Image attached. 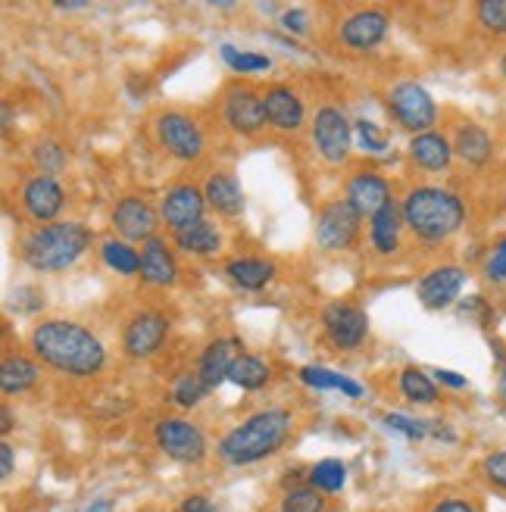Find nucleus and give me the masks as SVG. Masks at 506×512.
Here are the masks:
<instances>
[{"instance_id": "412c9836", "label": "nucleus", "mask_w": 506, "mask_h": 512, "mask_svg": "<svg viewBox=\"0 0 506 512\" xmlns=\"http://www.w3.org/2000/svg\"><path fill=\"white\" fill-rule=\"evenodd\" d=\"M410 160L425 172H444L453 160V141L438 132L413 135L410 141Z\"/></svg>"}, {"instance_id": "2eb2a0df", "label": "nucleus", "mask_w": 506, "mask_h": 512, "mask_svg": "<svg viewBox=\"0 0 506 512\" xmlns=\"http://www.w3.org/2000/svg\"><path fill=\"white\" fill-rule=\"evenodd\" d=\"M204 203H207L204 191H197L194 185H179V188L166 191L160 216L172 232H182V228L204 219Z\"/></svg>"}, {"instance_id": "dca6fc26", "label": "nucleus", "mask_w": 506, "mask_h": 512, "mask_svg": "<svg viewBox=\"0 0 506 512\" xmlns=\"http://www.w3.org/2000/svg\"><path fill=\"white\" fill-rule=\"evenodd\" d=\"M113 228L129 241H150L157 228V213L141 197H125L113 210Z\"/></svg>"}, {"instance_id": "423d86ee", "label": "nucleus", "mask_w": 506, "mask_h": 512, "mask_svg": "<svg viewBox=\"0 0 506 512\" xmlns=\"http://www.w3.org/2000/svg\"><path fill=\"white\" fill-rule=\"evenodd\" d=\"M157 141L172 153L175 160H182V163L200 160V153H204V132H200V125L188 113H182V110L160 113V119H157Z\"/></svg>"}, {"instance_id": "a18cd8bd", "label": "nucleus", "mask_w": 506, "mask_h": 512, "mask_svg": "<svg viewBox=\"0 0 506 512\" xmlns=\"http://www.w3.org/2000/svg\"><path fill=\"white\" fill-rule=\"evenodd\" d=\"M432 512H478L469 500H441Z\"/></svg>"}, {"instance_id": "c9c22d12", "label": "nucleus", "mask_w": 506, "mask_h": 512, "mask_svg": "<svg viewBox=\"0 0 506 512\" xmlns=\"http://www.w3.org/2000/svg\"><path fill=\"white\" fill-rule=\"evenodd\" d=\"M35 166L41 169V175H50V172H60L63 166H66V150L60 147V144H54V141H41L38 147H35Z\"/></svg>"}, {"instance_id": "72a5a7b5", "label": "nucleus", "mask_w": 506, "mask_h": 512, "mask_svg": "<svg viewBox=\"0 0 506 512\" xmlns=\"http://www.w3.org/2000/svg\"><path fill=\"white\" fill-rule=\"evenodd\" d=\"M475 19L485 32L506 35V0H482L475 7Z\"/></svg>"}, {"instance_id": "4c0bfd02", "label": "nucleus", "mask_w": 506, "mask_h": 512, "mask_svg": "<svg viewBox=\"0 0 506 512\" xmlns=\"http://www.w3.org/2000/svg\"><path fill=\"white\" fill-rule=\"evenodd\" d=\"M207 394L210 391H207V384L200 381V375H185L179 384H175V403L179 406H197Z\"/></svg>"}, {"instance_id": "9d476101", "label": "nucleus", "mask_w": 506, "mask_h": 512, "mask_svg": "<svg viewBox=\"0 0 506 512\" xmlns=\"http://www.w3.org/2000/svg\"><path fill=\"white\" fill-rule=\"evenodd\" d=\"M157 444L166 456L179 459V463H200L207 453L204 431L185 419H163L157 425Z\"/></svg>"}, {"instance_id": "8fccbe9b", "label": "nucleus", "mask_w": 506, "mask_h": 512, "mask_svg": "<svg viewBox=\"0 0 506 512\" xmlns=\"http://www.w3.org/2000/svg\"><path fill=\"white\" fill-rule=\"evenodd\" d=\"M497 397L506 403V369L500 372V378H497Z\"/></svg>"}, {"instance_id": "0eeeda50", "label": "nucleus", "mask_w": 506, "mask_h": 512, "mask_svg": "<svg viewBox=\"0 0 506 512\" xmlns=\"http://www.w3.org/2000/svg\"><path fill=\"white\" fill-rule=\"evenodd\" d=\"M360 235V213L350 200L325 203L316 219V241L322 250H347Z\"/></svg>"}, {"instance_id": "09e8293b", "label": "nucleus", "mask_w": 506, "mask_h": 512, "mask_svg": "<svg viewBox=\"0 0 506 512\" xmlns=\"http://www.w3.org/2000/svg\"><path fill=\"white\" fill-rule=\"evenodd\" d=\"M88 512H113V503L110 500H97V503L88 506Z\"/></svg>"}, {"instance_id": "6ab92c4d", "label": "nucleus", "mask_w": 506, "mask_h": 512, "mask_svg": "<svg viewBox=\"0 0 506 512\" xmlns=\"http://www.w3.org/2000/svg\"><path fill=\"white\" fill-rule=\"evenodd\" d=\"M238 356L241 353H238L235 338H219L204 350V356H200V363H197V375H200V381L207 384V391L219 388V384L229 378Z\"/></svg>"}, {"instance_id": "f3484780", "label": "nucleus", "mask_w": 506, "mask_h": 512, "mask_svg": "<svg viewBox=\"0 0 506 512\" xmlns=\"http://www.w3.org/2000/svg\"><path fill=\"white\" fill-rule=\"evenodd\" d=\"M388 35V16L382 10H357L341 25V41L350 50H372Z\"/></svg>"}, {"instance_id": "cd10ccee", "label": "nucleus", "mask_w": 506, "mask_h": 512, "mask_svg": "<svg viewBox=\"0 0 506 512\" xmlns=\"http://www.w3.org/2000/svg\"><path fill=\"white\" fill-rule=\"evenodd\" d=\"M38 381V366L25 356H7L4 366H0V388L4 394H22L29 391Z\"/></svg>"}, {"instance_id": "6e6552de", "label": "nucleus", "mask_w": 506, "mask_h": 512, "mask_svg": "<svg viewBox=\"0 0 506 512\" xmlns=\"http://www.w3.org/2000/svg\"><path fill=\"white\" fill-rule=\"evenodd\" d=\"M322 328L338 350H357L369 335V319L353 303H328L322 310Z\"/></svg>"}, {"instance_id": "4468645a", "label": "nucleus", "mask_w": 506, "mask_h": 512, "mask_svg": "<svg viewBox=\"0 0 506 512\" xmlns=\"http://www.w3.org/2000/svg\"><path fill=\"white\" fill-rule=\"evenodd\" d=\"M22 207L35 222L54 219L63 210V188L54 175H32L29 182L22 185Z\"/></svg>"}, {"instance_id": "58836bf2", "label": "nucleus", "mask_w": 506, "mask_h": 512, "mask_svg": "<svg viewBox=\"0 0 506 512\" xmlns=\"http://www.w3.org/2000/svg\"><path fill=\"white\" fill-rule=\"evenodd\" d=\"M353 132H357V141H360V147H366V150H372V153H382L385 147H388V138H385V132L378 128L375 122H366V119H360L357 125H353Z\"/></svg>"}, {"instance_id": "393cba45", "label": "nucleus", "mask_w": 506, "mask_h": 512, "mask_svg": "<svg viewBox=\"0 0 506 512\" xmlns=\"http://www.w3.org/2000/svg\"><path fill=\"white\" fill-rule=\"evenodd\" d=\"M225 272H229L235 285L247 291H260L275 278V266L269 260H260V256H238V260L225 263Z\"/></svg>"}, {"instance_id": "ea45409f", "label": "nucleus", "mask_w": 506, "mask_h": 512, "mask_svg": "<svg viewBox=\"0 0 506 512\" xmlns=\"http://www.w3.org/2000/svg\"><path fill=\"white\" fill-rule=\"evenodd\" d=\"M385 425L400 431V434H407L410 441H422L425 434H428V425L422 419H413V416H403V413H388L385 416Z\"/></svg>"}, {"instance_id": "1a4fd4ad", "label": "nucleus", "mask_w": 506, "mask_h": 512, "mask_svg": "<svg viewBox=\"0 0 506 512\" xmlns=\"http://www.w3.org/2000/svg\"><path fill=\"white\" fill-rule=\"evenodd\" d=\"M313 141H316V150L328 163H344L350 157V147H353V128H350L347 116L338 107L316 110Z\"/></svg>"}, {"instance_id": "7c9ffc66", "label": "nucleus", "mask_w": 506, "mask_h": 512, "mask_svg": "<svg viewBox=\"0 0 506 512\" xmlns=\"http://www.w3.org/2000/svg\"><path fill=\"white\" fill-rule=\"evenodd\" d=\"M229 378L238 384V388L257 391V388H263V384L269 381V366H266V360H260V356L241 353L238 360H235V366H232V372H229Z\"/></svg>"}, {"instance_id": "f03ea898", "label": "nucleus", "mask_w": 506, "mask_h": 512, "mask_svg": "<svg viewBox=\"0 0 506 512\" xmlns=\"http://www.w3.org/2000/svg\"><path fill=\"white\" fill-rule=\"evenodd\" d=\"M288 431H291L288 409L269 406V409H260V413L247 416L241 425H235L229 434H225L219 441V453L225 463H232V466L260 463V459L272 456L285 444Z\"/></svg>"}, {"instance_id": "e433bc0d", "label": "nucleus", "mask_w": 506, "mask_h": 512, "mask_svg": "<svg viewBox=\"0 0 506 512\" xmlns=\"http://www.w3.org/2000/svg\"><path fill=\"white\" fill-rule=\"evenodd\" d=\"M222 60L229 63L232 69H238V72H263V69H269V57H263V54H244V50H235L229 44L222 47Z\"/></svg>"}, {"instance_id": "39448f33", "label": "nucleus", "mask_w": 506, "mask_h": 512, "mask_svg": "<svg viewBox=\"0 0 506 512\" xmlns=\"http://www.w3.org/2000/svg\"><path fill=\"white\" fill-rule=\"evenodd\" d=\"M388 107H391L394 119L400 122V128H407V132H413V135L432 132V125L438 119V107H435L432 94L416 82L394 85L388 91Z\"/></svg>"}, {"instance_id": "a878e982", "label": "nucleus", "mask_w": 506, "mask_h": 512, "mask_svg": "<svg viewBox=\"0 0 506 512\" xmlns=\"http://www.w3.org/2000/svg\"><path fill=\"white\" fill-rule=\"evenodd\" d=\"M400 225H403V216H400V210L394 207V203H388L385 210H378L369 219V241H372V247L382 256L397 250V244H400Z\"/></svg>"}, {"instance_id": "473e14b6", "label": "nucleus", "mask_w": 506, "mask_h": 512, "mask_svg": "<svg viewBox=\"0 0 506 512\" xmlns=\"http://www.w3.org/2000/svg\"><path fill=\"white\" fill-rule=\"evenodd\" d=\"M100 256H104V263L122 275H135L141 272V256L122 241H104V247H100Z\"/></svg>"}, {"instance_id": "ddd939ff", "label": "nucleus", "mask_w": 506, "mask_h": 512, "mask_svg": "<svg viewBox=\"0 0 506 512\" xmlns=\"http://www.w3.org/2000/svg\"><path fill=\"white\" fill-rule=\"evenodd\" d=\"M466 285V272L460 266H438L419 281V300L425 310H444L460 297Z\"/></svg>"}, {"instance_id": "c85d7f7f", "label": "nucleus", "mask_w": 506, "mask_h": 512, "mask_svg": "<svg viewBox=\"0 0 506 512\" xmlns=\"http://www.w3.org/2000/svg\"><path fill=\"white\" fill-rule=\"evenodd\" d=\"M300 381L307 384V388H316V391H344L347 397H363V388L353 378L335 375V372L319 369V366H303Z\"/></svg>"}, {"instance_id": "603ef678", "label": "nucleus", "mask_w": 506, "mask_h": 512, "mask_svg": "<svg viewBox=\"0 0 506 512\" xmlns=\"http://www.w3.org/2000/svg\"><path fill=\"white\" fill-rule=\"evenodd\" d=\"M497 66H500V75H503V79H506V50H503V54H500V63H497Z\"/></svg>"}, {"instance_id": "5701e85b", "label": "nucleus", "mask_w": 506, "mask_h": 512, "mask_svg": "<svg viewBox=\"0 0 506 512\" xmlns=\"http://www.w3.org/2000/svg\"><path fill=\"white\" fill-rule=\"evenodd\" d=\"M204 197H207L210 207L225 219H235L244 210V194H241V185L235 182V175H225V172L210 175Z\"/></svg>"}, {"instance_id": "7ed1b4c3", "label": "nucleus", "mask_w": 506, "mask_h": 512, "mask_svg": "<svg viewBox=\"0 0 506 512\" xmlns=\"http://www.w3.org/2000/svg\"><path fill=\"white\" fill-rule=\"evenodd\" d=\"M400 216H403V225H407L413 235H419L422 241H444L463 228L466 207L453 191L422 185L407 194V200H403V207H400Z\"/></svg>"}, {"instance_id": "79ce46f5", "label": "nucleus", "mask_w": 506, "mask_h": 512, "mask_svg": "<svg viewBox=\"0 0 506 512\" xmlns=\"http://www.w3.org/2000/svg\"><path fill=\"white\" fill-rule=\"evenodd\" d=\"M482 472L491 484H497V488L506 491V450H497L491 453L485 463H482Z\"/></svg>"}, {"instance_id": "de8ad7c7", "label": "nucleus", "mask_w": 506, "mask_h": 512, "mask_svg": "<svg viewBox=\"0 0 506 512\" xmlns=\"http://www.w3.org/2000/svg\"><path fill=\"white\" fill-rule=\"evenodd\" d=\"M10 472H13V450L10 444H0V475L10 478Z\"/></svg>"}, {"instance_id": "9b49d317", "label": "nucleus", "mask_w": 506, "mask_h": 512, "mask_svg": "<svg viewBox=\"0 0 506 512\" xmlns=\"http://www.w3.org/2000/svg\"><path fill=\"white\" fill-rule=\"evenodd\" d=\"M222 116L229 122L232 132L238 135H257L266 125V110H263V97L250 88H232L225 94Z\"/></svg>"}, {"instance_id": "c03bdc74", "label": "nucleus", "mask_w": 506, "mask_h": 512, "mask_svg": "<svg viewBox=\"0 0 506 512\" xmlns=\"http://www.w3.org/2000/svg\"><path fill=\"white\" fill-rule=\"evenodd\" d=\"M282 22H285V29H288V32H300V35L307 32V16H303L300 10H288Z\"/></svg>"}, {"instance_id": "b1692460", "label": "nucleus", "mask_w": 506, "mask_h": 512, "mask_svg": "<svg viewBox=\"0 0 506 512\" xmlns=\"http://www.w3.org/2000/svg\"><path fill=\"white\" fill-rule=\"evenodd\" d=\"M453 150H457V157L469 166H485L494 153V141L491 135L485 132L482 125H460L457 128V138H453Z\"/></svg>"}, {"instance_id": "49530a36", "label": "nucleus", "mask_w": 506, "mask_h": 512, "mask_svg": "<svg viewBox=\"0 0 506 512\" xmlns=\"http://www.w3.org/2000/svg\"><path fill=\"white\" fill-rule=\"evenodd\" d=\"M435 381L438 384H447V388H466V378L457 375V372H447V369H438L435 372Z\"/></svg>"}, {"instance_id": "a19ab883", "label": "nucleus", "mask_w": 506, "mask_h": 512, "mask_svg": "<svg viewBox=\"0 0 506 512\" xmlns=\"http://www.w3.org/2000/svg\"><path fill=\"white\" fill-rule=\"evenodd\" d=\"M485 275L494 281V285H506V238L488 253V260H485Z\"/></svg>"}, {"instance_id": "20e7f679", "label": "nucleus", "mask_w": 506, "mask_h": 512, "mask_svg": "<svg viewBox=\"0 0 506 512\" xmlns=\"http://www.w3.org/2000/svg\"><path fill=\"white\" fill-rule=\"evenodd\" d=\"M91 232L79 222H50L22 241V260L38 272L69 269L88 250Z\"/></svg>"}, {"instance_id": "4be33fe9", "label": "nucleus", "mask_w": 506, "mask_h": 512, "mask_svg": "<svg viewBox=\"0 0 506 512\" xmlns=\"http://www.w3.org/2000/svg\"><path fill=\"white\" fill-rule=\"evenodd\" d=\"M141 278L147 285H172L179 278V266H175V256L169 253L166 241L150 238L141 250Z\"/></svg>"}, {"instance_id": "37998d69", "label": "nucleus", "mask_w": 506, "mask_h": 512, "mask_svg": "<svg viewBox=\"0 0 506 512\" xmlns=\"http://www.w3.org/2000/svg\"><path fill=\"white\" fill-rule=\"evenodd\" d=\"M175 512H219L216 506H213V500H207L204 494H191V497H185L182 503H179V509Z\"/></svg>"}, {"instance_id": "f8f14e48", "label": "nucleus", "mask_w": 506, "mask_h": 512, "mask_svg": "<svg viewBox=\"0 0 506 512\" xmlns=\"http://www.w3.org/2000/svg\"><path fill=\"white\" fill-rule=\"evenodd\" d=\"M166 331H169V322L163 313H138L122 331V347L129 356L141 360V356H150L163 347Z\"/></svg>"}, {"instance_id": "c756f323", "label": "nucleus", "mask_w": 506, "mask_h": 512, "mask_svg": "<svg viewBox=\"0 0 506 512\" xmlns=\"http://www.w3.org/2000/svg\"><path fill=\"white\" fill-rule=\"evenodd\" d=\"M400 394L416 406H432L438 403V384L435 378H428L422 369H403L400 372Z\"/></svg>"}, {"instance_id": "3c124183", "label": "nucleus", "mask_w": 506, "mask_h": 512, "mask_svg": "<svg viewBox=\"0 0 506 512\" xmlns=\"http://www.w3.org/2000/svg\"><path fill=\"white\" fill-rule=\"evenodd\" d=\"M0 416H4V422H0V428H4V434H7V431L13 428V413H10V409L4 406V413H0Z\"/></svg>"}, {"instance_id": "2f4dec72", "label": "nucleus", "mask_w": 506, "mask_h": 512, "mask_svg": "<svg viewBox=\"0 0 506 512\" xmlns=\"http://www.w3.org/2000/svg\"><path fill=\"white\" fill-rule=\"evenodd\" d=\"M344 481H347V469H344L341 459H322V463H316L313 472H310V484H313L316 491H322V494L341 491Z\"/></svg>"}, {"instance_id": "f704fd0d", "label": "nucleus", "mask_w": 506, "mask_h": 512, "mask_svg": "<svg viewBox=\"0 0 506 512\" xmlns=\"http://www.w3.org/2000/svg\"><path fill=\"white\" fill-rule=\"evenodd\" d=\"M322 509H325L322 491H316L313 484H310V488H294L282 500V512H322Z\"/></svg>"}, {"instance_id": "f257e3e1", "label": "nucleus", "mask_w": 506, "mask_h": 512, "mask_svg": "<svg viewBox=\"0 0 506 512\" xmlns=\"http://www.w3.org/2000/svg\"><path fill=\"white\" fill-rule=\"evenodd\" d=\"M32 350L41 363L75 378L97 375L107 363L104 344L97 341V335H91L88 328L66 322V319H50V322L35 325Z\"/></svg>"}, {"instance_id": "a211bd4d", "label": "nucleus", "mask_w": 506, "mask_h": 512, "mask_svg": "<svg viewBox=\"0 0 506 512\" xmlns=\"http://www.w3.org/2000/svg\"><path fill=\"white\" fill-rule=\"evenodd\" d=\"M263 110H266V122L278 128V132H297L303 125L300 97L285 85H275L263 94Z\"/></svg>"}, {"instance_id": "bb28decb", "label": "nucleus", "mask_w": 506, "mask_h": 512, "mask_svg": "<svg viewBox=\"0 0 506 512\" xmlns=\"http://www.w3.org/2000/svg\"><path fill=\"white\" fill-rule=\"evenodd\" d=\"M175 244H179L185 253H194V256H213L222 247V235L213 222L200 219V222L182 228V232H175Z\"/></svg>"}, {"instance_id": "aec40b11", "label": "nucleus", "mask_w": 506, "mask_h": 512, "mask_svg": "<svg viewBox=\"0 0 506 512\" xmlns=\"http://www.w3.org/2000/svg\"><path fill=\"white\" fill-rule=\"evenodd\" d=\"M347 200L353 203V210H357L360 216H369V219L378 210H385L388 203H394L388 182H385V178L372 175V172H363V175L353 178V182L347 185Z\"/></svg>"}]
</instances>
